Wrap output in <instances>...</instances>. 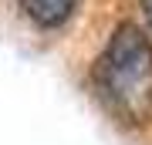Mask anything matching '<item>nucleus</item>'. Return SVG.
I'll use <instances>...</instances> for the list:
<instances>
[{
  "mask_svg": "<svg viewBox=\"0 0 152 145\" xmlns=\"http://www.w3.org/2000/svg\"><path fill=\"white\" fill-rule=\"evenodd\" d=\"M91 95L102 111L125 128L152 122V37L135 20L115 24L91 61Z\"/></svg>",
  "mask_w": 152,
  "mask_h": 145,
  "instance_id": "nucleus-1",
  "label": "nucleus"
},
{
  "mask_svg": "<svg viewBox=\"0 0 152 145\" xmlns=\"http://www.w3.org/2000/svg\"><path fill=\"white\" fill-rule=\"evenodd\" d=\"M81 0H17V10L34 31L41 34H58L78 17Z\"/></svg>",
  "mask_w": 152,
  "mask_h": 145,
  "instance_id": "nucleus-2",
  "label": "nucleus"
},
{
  "mask_svg": "<svg viewBox=\"0 0 152 145\" xmlns=\"http://www.w3.org/2000/svg\"><path fill=\"white\" fill-rule=\"evenodd\" d=\"M139 14H142V27L152 37V0H139Z\"/></svg>",
  "mask_w": 152,
  "mask_h": 145,
  "instance_id": "nucleus-3",
  "label": "nucleus"
}]
</instances>
